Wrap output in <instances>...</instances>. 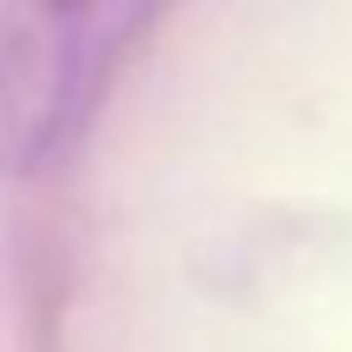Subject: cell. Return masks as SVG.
Returning a JSON list of instances; mask_svg holds the SVG:
<instances>
[{
	"instance_id": "cell-1",
	"label": "cell",
	"mask_w": 352,
	"mask_h": 352,
	"mask_svg": "<svg viewBox=\"0 0 352 352\" xmlns=\"http://www.w3.org/2000/svg\"><path fill=\"white\" fill-rule=\"evenodd\" d=\"M155 0H11L0 16V166L52 161Z\"/></svg>"
}]
</instances>
